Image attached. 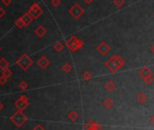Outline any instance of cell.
<instances>
[{
    "label": "cell",
    "mask_w": 154,
    "mask_h": 130,
    "mask_svg": "<svg viewBox=\"0 0 154 130\" xmlns=\"http://www.w3.org/2000/svg\"><path fill=\"white\" fill-rule=\"evenodd\" d=\"M151 52L154 55V44L151 46Z\"/></svg>",
    "instance_id": "cell-34"
},
{
    "label": "cell",
    "mask_w": 154,
    "mask_h": 130,
    "mask_svg": "<svg viewBox=\"0 0 154 130\" xmlns=\"http://www.w3.org/2000/svg\"><path fill=\"white\" fill-rule=\"evenodd\" d=\"M61 70L63 73H66V74H69L70 72L72 71V65L70 63H64L61 67Z\"/></svg>",
    "instance_id": "cell-18"
},
{
    "label": "cell",
    "mask_w": 154,
    "mask_h": 130,
    "mask_svg": "<svg viewBox=\"0 0 154 130\" xmlns=\"http://www.w3.org/2000/svg\"><path fill=\"white\" fill-rule=\"evenodd\" d=\"M46 28L44 27V26H42V25H40V26H38L36 28V30H35V34L39 37V38H42V37H44L45 35H46Z\"/></svg>",
    "instance_id": "cell-13"
},
{
    "label": "cell",
    "mask_w": 154,
    "mask_h": 130,
    "mask_svg": "<svg viewBox=\"0 0 154 130\" xmlns=\"http://www.w3.org/2000/svg\"><path fill=\"white\" fill-rule=\"evenodd\" d=\"M67 117H68V119H69L71 122H75V121L79 118V114L77 113L76 110H71V111L68 113Z\"/></svg>",
    "instance_id": "cell-17"
},
{
    "label": "cell",
    "mask_w": 154,
    "mask_h": 130,
    "mask_svg": "<svg viewBox=\"0 0 154 130\" xmlns=\"http://www.w3.org/2000/svg\"><path fill=\"white\" fill-rule=\"evenodd\" d=\"M138 74H139L140 77H142V79H144V78H146V77L152 76V71H151L149 67H142V68H141V69L139 70Z\"/></svg>",
    "instance_id": "cell-12"
},
{
    "label": "cell",
    "mask_w": 154,
    "mask_h": 130,
    "mask_svg": "<svg viewBox=\"0 0 154 130\" xmlns=\"http://www.w3.org/2000/svg\"><path fill=\"white\" fill-rule=\"evenodd\" d=\"M10 121L17 127H21L27 121V117L24 114L23 111L17 110V111H15L13 114V116L10 117Z\"/></svg>",
    "instance_id": "cell-4"
},
{
    "label": "cell",
    "mask_w": 154,
    "mask_h": 130,
    "mask_svg": "<svg viewBox=\"0 0 154 130\" xmlns=\"http://www.w3.org/2000/svg\"><path fill=\"white\" fill-rule=\"evenodd\" d=\"M150 122H151V124L152 126H154V114L150 117Z\"/></svg>",
    "instance_id": "cell-33"
},
{
    "label": "cell",
    "mask_w": 154,
    "mask_h": 130,
    "mask_svg": "<svg viewBox=\"0 0 154 130\" xmlns=\"http://www.w3.org/2000/svg\"><path fill=\"white\" fill-rule=\"evenodd\" d=\"M64 48V45L62 43V42H56L54 45V49L56 51V52H61L63 50Z\"/></svg>",
    "instance_id": "cell-21"
},
{
    "label": "cell",
    "mask_w": 154,
    "mask_h": 130,
    "mask_svg": "<svg viewBox=\"0 0 154 130\" xmlns=\"http://www.w3.org/2000/svg\"><path fill=\"white\" fill-rule=\"evenodd\" d=\"M84 127L86 130H102V126L93 120H88L85 123Z\"/></svg>",
    "instance_id": "cell-11"
},
{
    "label": "cell",
    "mask_w": 154,
    "mask_h": 130,
    "mask_svg": "<svg viewBox=\"0 0 154 130\" xmlns=\"http://www.w3.org/2000/svg\"><path fill=\"white\" fill-rule=\"evenodd\" d=\"M143 81H144V83H145L146 85L151 86V85H152V84H153V82H154V78H153V77H152V76H151V77H148L144 78V79H143Z\"/></svg>",
    "instance_id": "cell-25"
},
{
    "label": "cell",
    "mask_w": 154,
    "mask_h": 130,
    "mask_svg": "<svg viewBox=\"0 0 154 130\" xmlns=\"http://www.w3.org/2000/svg\"><path fill=\"white\" fill-rule=\"evenodd\" d=\"M62 0H51V5L54 7H57L61 5Z\"/></svg>",
    "instance_id": "cell-27"
},
{
    "label": "cell",
    "mask_w": 154,
    "mask_h": 130,
    "mask_svg": "<svg viewBox=\"0 0 154 130\" xmlns=\"http://www.w3.org/2000/svg\"><path fill=\"white\" fill-rule=\"evenodd\" d=\"M93 1L94 0H84V3L89 6V5H92L93 3Z\"/></svg>",
    "instance_id": "cell-32"
},
{
    "label": "cell",
    "mask_w": 154,
    "mask_h": 130,
    "mask_svg": "<svg viewBox=\"0 0 154 130\" xmlns=\"http://www.w3.org/2000/svg\"><path fill=\"white\" fill-rule=\"evenodd\" d=\"M37 66L41 68L42 70H45L48 67L50 66V61L48 60V58L45 56H41L36 61Z\"/></svg>",
    "instance_id": "cell-9"
},
{
    "label": "cell",
    "mask_w": 154,
    "mask_h": 130,
    "mask_svg": "<svg viewBox=\"0 0 154 130\" xmlns=\"http://www.w3.org/2000/svg\"><path fill=\"white\" fill-rule=\"evenodd\" d=\"M3 108H4V105H3V104L0 102V111H1L2 109H3Z\"/></svg>",
    "instance_id": "cell-35"
},
{
    "label": "cell",
    "mask_w": 154,
    "mask_h": 130,
    "mask_svg": "<svg viewBox=\"0 0 154 130\" xmlns=\"http://www.w3.org/2000/svg\"><path fill=\"white\" fill-rule=\"evenodd\" d=\"M15 63L23 71H26L33 66L34 61L27 54H23Z\"/></svg>",
    "instance_id": "cell-3"
},
{
    "label": "cell",
    "mask_w": 154,
    "mask_h": 130,
    "mask_svg": "<svg viewBox=\"0 0 154 130\" xmlns=\"http://www.w3.org/2000/svg\"><path fill=\"white\" fill-rule=\"evenodd\" d=\"M12 74H13V72H12V70L9 69V68H6V69H5V70H2V76H4V77H6V78L11 77H12Z\"/></svg>",
    "instance_id": "cell-23"
},
{
    "label": "cell",
    "mask_w": 154,
    "mask_h": 130,
    "mask_svg": "<svg viewBox=\"0 0 154 130\" xmlns=\"http://www.w3.org/2000/svg\"><path fill=\"white\" fill-rule=\"evenodd\" d=\"M116 87H117V85H116V83H115L112 79L107 80L106 82L103 84L104 90L106 91V92H108V93L114 92V91L116 90Z\"/></svg>",
    "instance_id": "cell-10"
},
{
    "label": "cell",
    "mask_w": 154,
    "mask_h": 130,
    "mask_svg": "<svg viewBox=\"0 0 154 130\" xmlns=\"http://www.w3.org/2000/svg\"><path fill=\"white\" fill-rule=\"evenodd\" d=\"M18 87H19L20 90H22V91H26V89L28 88V84L26 82V81H21L20 84H19V86H18Z\"/></svg>",
    "instance_id": "cell-24"
},
{
    "label": "cell",
    "mask_w": 154,
    "mask_h": 130,
    "mask_svg": "<svg viewBox=\"0 0 154 130\" xmlns=\"http://www.w3.org/2000/svg\"><path fill=\"white\" fill-rule=\"evenodd\" d=\"M6 15V11L3 7H0V18H3L4 15Z\"/></svg>",
    "instance_id": "cell-31"
},
{
    "label": "cell",
    "mask_w": 154,
    "mask_h": 130,
    "mask_svg": "<svg viewBox=\"0 0 154 130\" xmlns=\"http://www.w3.org/2000/svg\"><path fill=\"white\" fill-rule=\"evenodd\" d=\"M96 50L98 51V53L101 56H107L110 53L111 46H110V45L106 41H102V42H101L98 46H96Z\"/></svg>",
    "instance_id": "cell-8"
},
{
    "label": "cell",
    "mask_w": 154,
    "mask_h": 130,
    "mask_svg": "<svg viewBox=\"0 0 154 130\" xmlns=\"http://www.w3.org/2000/svg\"><path fill=\"white\" fill-rule=\"evenodd\" d=\"M28 105H29V99L25 95H22L15 102V108L17 110L24 111L28 108Z\"/></svg>",
    "instance_id": "cell-6"
},
{
    "label": "cell",
    "mask_w": 154,
    "mask_h": 130,
    "mask_svg": "<svg viewBox=\"0 0 154 130\" xmlns=\"http://www.w3.org/2000/svg\"><path fill=\"white\" fill-rule=\"evenodd\" d=\"M68 13L72 18L77 20V19H79V18H81L83 17V15H84V13H85V11L78 3H75L69 8Z\"/></svg>",
    "instance_id": "cell-5"
},
{
    "label": "cell",
    "mask_w": 154,
    "mask_h": 130,
    "mask_svg": "<svg viewBox=\"0 0 154 130\" xmlns=\"http://www.w3.org/2000/svg\"><path fill=\"white\" fill-rule=\"evenodd\" d=\"M0 51H1V47H0Z\"/></svg>",
    "instance_id": "cell-36"
},
{
    "label": "cell",
    "mask_w": 154,
    "mask_h": 130,
    "mask_svg": "<svg viewBox=\"0 0 154 130\" xmlns=\"http://www.w3.org/2000/svg\"><path fill=\"white\" fill-rule=\"evenodd\" d=\"M124 3H125V0H113V4H114V6L118 7V8L123 6Z\"/></svg>",
    "instance_id": "cell-26"
},
{
    "label": "cell",
    "mask_w": 154,
    "mask_h": 130,
    "mask_svg": "<svg viewBox=\"0 0 154 130\" xmlns=\"http://www.w3.org/2000/svg\"><path fill=\"white\" fill-rule=\"evenodd\" d=\"M15 27H17L18 28H23V27H26V26H25V23H24V21H23V19L21 18V17L15 21Z\"/></svg>",
    "instance_id": "cell-22"
},
{
    "label": "cell",
    "mask_w": 154,
    "mask_h": 130,
    "mask_svg": "<svg viewBox=\"0 0 154 130\" xmlns=\"http://www.w3.org/2000/svg\"><path fill=\"white\" fill-rule=\"evenodd\" d=\"M136 99H137V102L140 103V104H144L145 102H147L148 100V96L146 95L144 92H141L137 95L136 96Z\"/></svg>",
    "instance_id": "cell-16"
},
{
    "label": "cell",
    "mask_w": 154,
    "mask_h": 130,
    "mask_svg": "<svg viewBox=\"0 0 154 130\" xmlns=\"http://www.w3.org/2000/svg\"><path fill=\"white\" fill-rule=\"evenodd\" d=\"M7 79H8V78L5 77L4 76L0 77V85H1V86H5L7 83Z\"/></svg>",
    "instance_id": "cell-28"
},
{
    "label": "cell",
    "mask_w": 154,
    "mask_h": 130,
    "mask_svg": "<svg viewBox=\"0 0 154 130\" xmlns=\"http://www.w3.org/2000/svg\"><path fill=\"white\" fill-rule=\"evenodd\" d=\"M93 77V75L89 71H84L82 74V78L84 81H90Z\"/></svg>",
    "instance_id": "cell-20"
},
{
    "label": "cell",
    "mask_w": 154,
    "mask_h": 130,
    "mask_svg": "<svg viewBox=\"0 0 154 130\" xmlns=\"http://www.w3.org/2000/svg\"><path fill=\"white\" fill-rule=\"evenodd\" d=\"M102 105L106 109H111L113 107H114V103H113V100L111 98V97H106L102 102Z\"/></svg>",
    "instance_id": "cell-15"
},
{
    "label": "cell",
    "mask_w": 154,
    "mask_h": 130,
    "mask_svg": "<svg viewBox=\"0 0 154 130\" xmlns=\"http://www.w3.org/2000/svg\"><path fill=\"white\" fill-rule=\"evenodd\" d=\"M21 18L23 19L24 23H25V26H26V27H28L30 24L32 23V21L34 20V18H32V15H31L28 12H26V13H25V14H23V15H21Z\"/></svg>",
    "instance_id": "cell-14"
},
{
    "label": "cell",
    "mask_w": 154,
    "mask_h": 130,
    "mask_svg": "<svg viewBox=\"0 0 154 130\" xmlns=\"http://www.w3.org/2000/svg\"><path fill=\"white\" fill-rule=\"evenodd\" d=\"M2 4L5 6H10V4H11V2H12V0H2Z\"/></svg>",
    "instance_id": "cell-30"
},
{
    "label": "cell",
    "mask_w": 154,
    "mask_h": 130,
    "mask_svg": "<svg viewBox=\"0 0 154 130\" xmlns=\"http://www.w3.org/2000/svg\"><path fill=\"white\" fill-rule=\"evenodd\" d=\"M32 130H45V127L41 124H37Z\"/></svg>",
    "instance_id": "cell-29"
},
{
    "label": "cell",
    "mask_w": 154,
    "mask_h": 130,
    "mask_svg": "<svg viewBox=\"0 0 154 130\" xmlns=\"http://www.w3.org/2000/svg\"><path fill=\"white\" fill-rule=\"evenodd\" d=\"M8 67H9V62L8 61H7L4 58H0V69H1V70H5L6 68H8Z\"/></svg>",
    "instance_id": "cell-19"
},
{
    "label": "cell",
    "mask_w": 154,
    "mask_h": 130,
    "mask_svg": "<svg viewBox=\"0 0 154 130\" xmlns=\"http://www.w3.org/2000/svg\"><path fill=\"white\" fill-rule=\"evenodd\" d=\"M28 13L32 15V18H33L34 19H37L40 18V15L43 14V9L41 8V6H39V4L37 2H35L29 7Z\"/></svg>",
    "instance_id": "cell-7"
},
{
    "label": "cell",
    "mask_w": 154,
    "mask_h": 130,
    "mask_svg": "<svg viewBox=\"0 0 154 130\" xmlns=\"http://www.w3.org/2000/svg\"><path fill=\"white\" fill-rule=\"evenodd\" d=\"M66 46L70 49V51L72 52H76L77 50L81 49L84 46V42L82 39H80L78 37H76L75 36H72L66 43Z\"/></svg>",
    "instance_id": "cell-2"
},
{
    "label": "cell",
    "mask_w": 154,
    "mask_h": 130,
    "mask_svg": "<svg viewBox=\"0 0 154 130\" xmlns=\"http://www.w3.org/2000/svg\"><path fill=\"white\" fill-rule=\"evenodd\" d=\"M125 65V60L119 55H113L111 58L104 62V67L111 73L115 74Z\"/></svg>",
    "instance_id": "cell-1"
}]
</instances>
